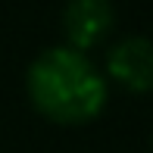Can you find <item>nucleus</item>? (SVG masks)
Masks as SVG:
<instances>
[{
	"instance_id": "obj_1",
	"label": "nucleus",
	"mask_w": 153,
	"mask_h": 153,
	"mask_svg": "<svg viewBox=\"0 0 153 153\" xmlns=\"http://www.w3.org/2000/svg\"><path fill=\"white\" fill-rule=\"evenodd\" d=\"M31 106L56 125H85L106 109V78L85 53L72 47H47L25 72Z\"/></svg>"
},
{
	"instance_id": "obj_2",
	"label": "nucleus",
	"mask_w": 153,
	"mask_h": 153,
	"mask_svg": "<svg viewBox=\"0 0 153 153\" xmlns=\"http://www.w3.org/2000/svg\"><path fill=\"white\" fill-rule=\"evenodd\" d=\"M106 72L125 91L150 94L153 91V41L144 34L122 38L106 53Z\"/></svg>"
},
{
	"instance_id": "obj_3",
	"label": "nucleus",
	"mask_w": 153,
	"mask_h": 153,
	"mask_svg": "<svg viewBox=\"0 0 153 153\" xmlns=\"http://www.w3.org/2000/svg\"><path fill=\"white\" fill-rule=\"evenodd\" d=\"M116 25L113 0H69L62 10V34L72 50L85 53L97 47Z\"/></svg>"
}]
</instances>
